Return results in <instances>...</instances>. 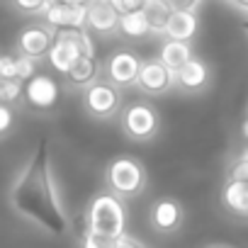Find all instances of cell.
I'll return each instance as SVG.
<instances>
[{
  "mask_svg": "<svg viewBox=\"0 0 248 248\" xmlns=\"http://www.w3.org/2000/svg\"><path fill=\"white\" fill-rule=\"evenodd\" d=\"M44 20L49 30H85L88 25V8H73V5H61L54 3L46 13Z\"/></svg>",
  "mask_w": 248,
  "mask_h": 248,
  "instance_id": "cell-11",
  "label": "cell"
},
{
  "mask_svg": "<svg viewBox=\"0 0 248 248\" xmlns=\"http://www.w3.org/2000/svg\"><path fill=\"white\" fill-rule=\"evenodd\" d=\"M185 221V209L173 197H161L149 209V224L158 233H175Z\"/></svg>",
  "mask_w": 248,
  "mask_h": 248,
  "instance_id": "cell-7",
  "label": "cell"
},
{
  "mask_svg": "<svg viewBox=\"0 0 248 248\" xmlns=\"http://www.w3.org/2000/svg\"><path fill=\"white\" fill-rule=\"evenodd\" d=\"M137 88L146 95H166L170 88H175V73H170L158 59H146L141 61Z\"/></svg>",
  "mask_w": 248,
  "mask_h": 248,
  "instance_id": "cell-8",
  "label": "cell"
},
{
  "mask_svg": "<svg viewBox=\"0 0 248 248\" xmlns=\"http://www.w3.org/2000/svg\"><path fill=\"white\" fill-rule=\"evenodd\" d=\"M15 61H17V80H22V83H27V80H32L34 78V71H37V61L34 59H30V56H15Z\"/></svg>",
  "mask_w": 248,
  "mask_h": 248,
  "instance_id": "cell-23",
  "label": "cell"
},
{
  "mask_svg": "<svg viewBox=\"0 0 248 248\" xmlns=\"http://www.w3.org/2000/svg\"><path fill=\"white\" fill-rule=\"evenodd\" d=\"M66 78H68L73 85L83 88V90L90 88V85L97 83V78H100V63H97V59H85V56H80Z\"/></svg>",
  "mask_w": 248,
  "mask_h": 248,
  "instance_id": "cell-18",
  "label": "cell"
},
{
  "mask_svg": "<svg viewBox=\"0 0 248 248\" xmlns=\"http://www.w3.org/2000/svg\"><path fill=\"white\" fill-rule=\"evenodd\" d=\"M119 13L114 10V5L109 0H93L88 5V32H97V34H109L119 30Z\"/></svg>",
  "mask_w": 248,
  "mask_h": 248,
  "instance_id": "cell-12",
  "label": "cell"
},
{
  "mask_svg": "<svg viewBox=\"0 0 248 248\" xmlns=\"http://www.w3.org/2000/svg\"><path fill=\"white\" fill-rule=\"evenodd\" d=\"M146 17H149V25H151V32L154 34H166V27H168V20L173 15V8L166 3V0H149L146 5Z\"/></svg>",
  "mask_w": 248,
  "mask_h": 248,
  "instance_id": "cell-20",
  "label": "cell"
},
{
  "mask_svg": "<svg viewBox=\"0 0 248 248\" xmlns=\"http://www.w3.org/2000/svg\"><path fill=\"white\" fill-rule=\"evenodd\" d=\"M119 32L124 37H132V39H139V37H146L151 32V25H149V17L144 10H137V13H127L119 17Z\"/></svg>",
  "mask_w": 248,
  "mask_h": 248,
  "instance_id": "cell-19",
  "label": "cell"
},
{
  "mask_svg": "<svg viewBox=\"0 0 248 248\" xmlns=\"http://www.w3.org/2000/svg\"><path fill=\"white\" fill-rule=\"evenodd\" d=\"M197 27H200V20H197L195 10H173L168 27H166V37L173 39V42H187L190 44V39L197 34Z\"/></svg>",
  "mask_w": 248,
  "mask_h": 248,
  "instance_id": "cell-15",
  "label": "cell"
},
{
  "mask_svg": "<svg viewBox=\"0 0 248 248\" xmlns=\"http://www.w3.org/2000/svg\"><path fill=\"white\" fill-rule=\"evenodd\" d=\"M46 56H49V63L54 66V71H59L61 76H68L71 68L76 66V61L80 59V51L71 39L54 34V46L49 49Z\"/></svg>",
  "mask_w": 248,
  "mask_h": 248,
  "instance_id": "cell-14",
  "label": "cell"
},
{
  "mask_svg": "<svg viewBox=\"0 0 248 248\" xmlns=\"http://www.w3.org/2000/svg\"><path fill=\"white\" fill-rule=\"evenodd\" d=\"M229 3H231L233 8H238V10L248 13V0H229Z\"/></svg>",
  "mask_w": 248,
  "mask_h": 248,
  "instance_id": "cell-31",
  "label": "cell"
},
{
  "mask_svg": "<svg viewBox=\"0 0 248 248\" xmlns=\"http://www.w3.org/2000/svg\"><path fill=\"white\" fill-rule=\"evenodd\" d=\"M8 197L13 212L42 233L63 238L73 231L71 214L56 183L49 139H39L27 163L17 170Z\"/></svg>",
  "mask_w": 248,
  "mask_h": 248,
  "instance_id": "cell-1",
  "label": "cell"
},
{
  "mask_svg": "<svg viewBox=\"0 0 248 248\" xmlns=\"http://www.w3.org/2000/svg\"><path fill=\"white\" fill-rule=\"evenodd\" d=\"M59 83L49 76H34L32 80L25 83V97H27V105L39 109V112H46V109H54L56 102H59Z\"/></svg>",
  "mask_w": 248,
  "mask_h": 248,
  "instance_id": "cell-9",
  "label": "cell"
},
{
  "mask_svg": "<svg viewBox=\"0 0 248 248\" xmlns=\"http://www.w3.org/2000/svg\"><path fill=\"white\" fill-rule=\"evenodd\" d=\"M139 71H141V59L134 51H117L109 56L105 66V78L114 88H127V85H137Z\"/></svg>",
  "mask_w": 248,
  "mask_h": 248,
  "instance_id": "cell-6",
  "label": "cell"
},
{
  "mask_svg": "<svg viewBox=\"0 0 248 248\" xmlns=\"http://www.w3.org/2000/svg\"><path fill=\"white\" fill-rule=\"evenodd\" d=\"M241 132H243V137H246V139H248V119H246V122H243V127H241Z\"/></svg>",
  "mask_w": 248,
  "mask_h": 248,
  "instance_id": "cell-33",
  "label": "cell"
},
{
  "mask_svg": "<svg viewBox=\"0 0 248 248\" xmlns=\"http://www.w3.org/2000/svg\"><path fill=\"white\" fill-rule=\"evenodd\" d=\"M175 85L185 93H202L209 85V68L204 61L192 59L175 73Z\"/></svg>",
  "mask_w": 248,
  "mask_h": 248,
  "instance_id": "cell-13",
  "label": "cell"
},
{
  "mask_svg": "<svg viewBox=\"0 0 248 248\" xmlns=\"http://www.w3.org/2000/svg\"><path fill=\"white\" fill-rule=\"evenodd\" d=\"M114 5V10L119 15H127V13H137V10H146L149 0H109Z\"/></svg>",
  "mask_w": 248,
  "mask_h": 248,
  "instance_id": "cell-25",
  "label": "cell"
},
{
  "mask_svg": "<svg viewBox=\"0 0 248 248\" xmlns=\"http://www.w3.org/2000/svg\"><path fill=\"white\" fill-rule=\"evenodd\" d=\"M112 248H151V246H146L141 238H137V236H129V233H122V236H117L114 238V246Z\"/></svg>",
  "mask_w": 248,
  "mask_h": 248,
  "instance_id": "cell-27",
  "label": "cell"
},
{
  "mask_svg": "<svg viewBox=\"0 0 248 248\" xmlns=\"http://www.w3.org/2000/svg\"><path fill=\"white\" fill-rule=\"evenodd\" d=\"M192 49L187 42H173V39H166L161 51H158V61L170 71V73H178L187 61H192Z\"/></svg>",
  "mask_w": 248,
  "mask_h": 248,
  "instance_id": "cell-17",
  "label": "cell"
},
{
  "mask_svg": "<svg viewBox=\"0 0 248 248\" xmlns=\"http://www.w3.org/2000/svg\"><path fill=\"white\" fill-rule=\"evenodd\" d=\"M17 78V61L15 56H0V80Z\"/></svg>",
  "mask_w": 248,
  "mask_h": 248,
  "instance_id": "cell-26",
  "label": "cell"
},
{
  "mask_svg": "<svg viewBox=\"0 0 248 248\" xmlns=\"http://www.w3.org/2000/svg\"><path fill=\"white\" fill-rule=\"evenodd\" d=\"M119 127L124 137L132 141H151L161 129V114L149 102H132L127 107H122Z\"/></svg>",
  "mask_w": 248,
  "mask_h": 248,
  "instance_id": "cell-4",
  "label": "cell"
},
{
  "mask_svg": "<svg viewBox=\"0 0 248 248\" xmlns=\"http://www.w3.org/2000/svg\"><path fill=\"white\" fill-rule=\"evenodd\" d=\"M83 105L88 114L97 119H109L122 112V93L107 80H97L83 90Z\"/></svg>",
  "mask_w": 248,
  "mask_h": 248,
  "instance_id": "cell-5",
  "label": "cell"
},
{
  "mask_svg": "<svg viewBox=\"0 0 248 248\" xmlns=\"http://www.w3.org/2000/svg\"><path fill=\"white\" fill-rule=\"evenodd\" d=\"M56 0H15V5L22 13H34V15H44Z\"/></svg>",
  "mask_w": 248,
  "mask_h": 248,
  "instance_id": "cell-22",
  "label": "cell"
},
{
  "mask_svg": "<svg viewBox=\"0 0 248 248\" xmlns=\"http://www.w3.org/2000/svg\"><path fill=\"white\" fill-rule=\"evenodd\" d=\"M221 204L233 217L248 219V180H226L221 187Z\"/></svg>",
  "mask_w": 248,
  "mask_h": 248,
  "instance_id": "cell-16",
  "label": "cell"
},
{
  "mask_svg": "<svg viewBox=\"0 0 248 248\" xmlns=\"http://www.w3.org/2000/svg\"><path fill=\"white\" fill-rule=\"evenodd\" d=\"M207 248H233V246H229V243H212V246H207Z\"/></svg>",
  "mask_w": 248,
  "mask_h": 248,
  "instance_id": "cell-32",
  "label": "cell"
},
{
  "mask_svg": "<svg viewBox=\"0 0 248 248\" xmlns=\"http://www.w3.org/2000/svg\"><path fill=\"white\" fill-rule=\"evenodd\" d=\"M112 246H114V238L100 236V233H90V231H85L83 238H80V248H112Z\"/></svg>",
  "mask_w": 248,
  "mask_h": 248,
  "instance_id": "cell-24",
  "label": "cell"
},
{
  "mask_svg": "<svg viewBox=\"0 0 248 248\" xmlns=\"http://www.w3.org/2000/svg\"><path fill=\"white\" fill-rule=\"evenodd\" d=\"M149 185L146 168L134 156H117L105 168V187L119 200L139 197Z\"/></svg>",
  "mask_w": 248,
  "mask_h": 248,
  "instance_id": "cell-2",
  "label": "cell"
},
{
  "mask_svg": "<svg viewBox=\"0 0 248 248\" xmlns=\"http://www.w3.org/2000/svg\"><path fill=\"white\" fill-rule=\"evenodd\" d=\"M243 32H246V34H248V20H246V22H243Z\"/></svg>",
  "mask_w": 248,
  "mask_h": 248,
  "instance_id": "cell-34",
  "label": "cell"
},
{
  "mask_svg": "<svg viewBox=\"0 0 248 248\" xmlns=\"http://www.w3.org/2000/svg\"><path fill=\"white\" fill-rule=\"evenodd\" d=\"M173 10H195L202 0H166Z\"/></svg>",
  "mask_w": 248,
  "mask_h": 248,
  "instance_id": "cell-29",
  "label": "cell"
},
{
  "mask_svg": "<svg viewBox=\"0 0 248 248\" xmlns=\"http://www.w3.org/2000/svg\"><path fill=\"white\" fill-rule=\"evenodd\" d=\"M85 221H88L85 231L90 233H100L109 238L127 233V209H124V202L112 192H100L90 202L85 212Z\"/></svg>",
  "mask_w": 248,
  "mask_h": 248,
  "instance_id": "cell-3",
  "label": "cell"
},
{
  "mask_svg": "<svg viewBox=\"0 0 248 248\" xmlns=\"http://www.w3.org/2000/svg\"><path fill=\"white\" fill-rule=\"evenodd\" d=\"M25 93L22 80L13 78V80H0V105H13L20 100V95Z\"/></svg>",
  "mask_w": 248,
  "mask_h": 248,
  "instance_id": "cell-21",
  "label": "cell"
},
{
  "mask_svg": "<svg viewBox=\"0 0 248 248\" xmlns=\"http://www.w3.org/2000/svg\"><path fill=\"white\" fill-rule=\"evenodd\" d=\"M56 3H61V5H73V8H88L93 0H56Z\"/></svg>",
  "mask_w": 248,
  "mask_h": 248,
  "instance_id": "cell-30",
  "label": "cell"
},
{
  "mask_svg": "<svg viewBox=\"0 0 248 248\" xmlns=\"http://www.w3.org/2000/svg\"><path fill=\"white\" fill-rule=\"evenodd\" d=\"M13 122H15V114L8 105H0V137L8 134L13 129Z\"/></svg>",
  "mask_w": 248,
  "mask_h": 248,
  "instance_id": "cell-28",
  "label": "cell"
},
{
  "mask_svg": "<svg viewBox=\"0 0 248 248\" xmlns=\"http://www.w3.org/2000/svg\"><path fill=\"white\" fill-rule=\"evenodd\" d=\"M51 46H54V30H49V27L32 25V27L20 32L17 49H20L22 56H30V59L37 61L39 56H46Z\"/></svg>",
  "mask_w": 248,
  "mask_h": 248,
  "instance_id": "cell-10",
  "label": "cell"
}]
</instances>
